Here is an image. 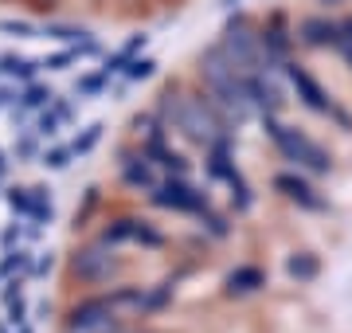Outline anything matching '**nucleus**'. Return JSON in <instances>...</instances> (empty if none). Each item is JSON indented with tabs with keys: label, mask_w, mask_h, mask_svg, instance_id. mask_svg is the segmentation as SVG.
<instances>
[{
	"label": "nucleus",
	"mask_w": 352,
	"mask_h": 333,
	"mask_svg": "<svg viewBox=\"0 0 352 333\" xmlns=\"http://www.w3.org/2000/svg\"><path fill=\"white\" fill-rule=\"evenodd\" d=\"M286 270H289V279L314 282L321 267H317V259H314V255H305V251H302V255H289V259H286Z\"/></svg>",
	"instance_id": "nucleus-7"
},
{
	"label": "nucleus",
	"mask_w": 352,
	"mask_h": 333,
	"mask_svg": "<svg viewBox=\"0 0 352 333\" xmlns=\"http://www.w3.org/2000/svg\"><path fill=\"white\" fill-rule=\"evenodd\" d=\"M263 270L258 267H239L231 279H227V294H251V290H258L263 286Z\"/></svg>",
	"instance_id": "nucleus-5"
},
{
	"label": "nucleus",
	"mask_w": 352,
	"mask_h": 333,
	"mask_svg": "<svg viewBox=\"0 0 352 333\" xmlns=\"http://www.w3.org/2000/svg\"><path fill=\"white\" fill-rule=\"evenodd\" d=\"M302 39L305 43H314V47H321V43H337V28L329 24V20H305L302 24Z\"/></svg>",
	"instance_id": "nucleus-6"
},
{
	"label": "nucleus",
	"mask_w": 352,
	"mask_h": 333,
	"mask_svg": "<svg viewBox=\"0 0 352 333\" xmlns=\"http://www.w3.org/2000/svg\"><path fill=\"white\" fill-rule=\"evenodd\" d=\"M321 4H344V0H321Z\"/></svg>",
	"instance_id": "nucleus-8"
},
{
	"label": "nucleus",
	"mask_w": 352,
	"mask_h": 333,
	"mask_svg": "<svg viewBox=\"0 0 352 333\" xmlns=\"http://www.w3.org/2000/svg\"><path fill=\"white\" fill-rule=\"evenodd\" d=\"M274 189L278 193H286L294 204H302V208H309V212H325V200L314 193V184L305 177H294V173H282V177H274Z\"/></svg>",
	"instance_id": "nucleus-4"
},
{
	"label": "nucleus",
	"mask_w": 352,
	"mask_h": 333,
	"mask_svg": "<svg viewBox=\"0 0 352 333\" xmlns=\"http://www.w3.org/2000/svg\"><path fill=\"white\" fill-rule=\"evenodd\" d=\"M266 133L274 138V145L282 149V157L294 161L298 169H305V173H329V169H333L329 153L317 145V141H309L302 129H289V126H282V122H274V114H266Z\"/></svg>",
	"instance_id": "nucleus-2"
},
{
	"label": "nucleus",
	"mask_w": 352,
	"mask_h": 333,
	"mask_svg": "<svg viewBox=\"0 0 352 333\" xmlns=\"http://www.w3.org/2000/svg\"><path fill=\"white\" fill-rule=\"evenodd\" d=\"M286 78L294 83L298 98H302V103L309 106V110H314V114H329V118H337L340 126L349 129V114H344V110H337V103H333V98H329L325 90H321V83H317V78L309 75V71H302L298 63H289V67H286Z\"/></svg>",
	"instance_id": "nucleus-3"
},
{
	"label": "nucleus",
	"mask_w": 352,
	"mask_h": 333,
	"mask_svg": "<svg viewBox=\"0 0 352 333\" xmlns=\"http://www.w3.org/2000/svg\"><path fill=\"white\" fill-rule=\"evenodd\" d=\"M164 114H168V122H173L184 138L196 141V145H219V141H227L223 118L215 114L212 103H204L196 94H168Z\"/></svg>",
	"instance_id": "nucleus-1"
}]
</instances>
